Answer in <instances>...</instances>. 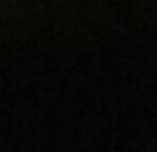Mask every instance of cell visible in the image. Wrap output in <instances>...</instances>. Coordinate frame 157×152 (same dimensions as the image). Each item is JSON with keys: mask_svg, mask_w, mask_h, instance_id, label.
Returning <instances> with one entry per match:
<instances>
[]
</instances>
